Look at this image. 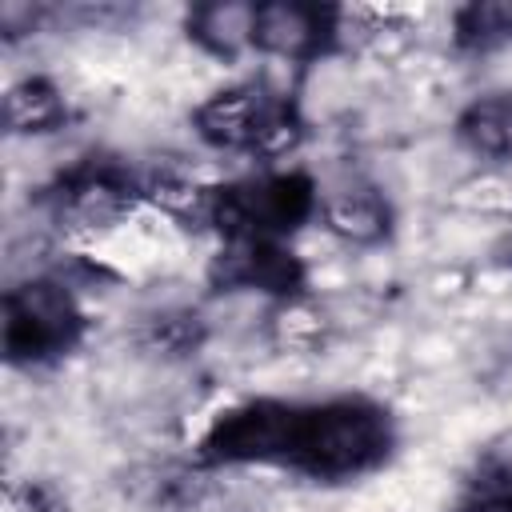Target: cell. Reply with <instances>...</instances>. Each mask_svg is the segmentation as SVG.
I'll return each instance as SVG.
<instances>
[{
	"instance_id": "obj_1",
	"label": "cell",
	"mask_w": 512,
	"mask_h": 512,
	"mask_svg": "<svg viewBox=\"0 0 512 512\" xmlns=\"http://www.w3.org/2000/svg\"><path fill=\"white\" fill-rule=\"evenodd\" d=\"M388 400L344 388L328 396H244L208 416L188 460L204 472L272 468L316 488H348L384 472L400 452Z\"/></svg>"
},
{
	"instance_id": "obj_2",
	"label": "cell",
	"mask_w": 512,
	"mask_h": 512,
	"mask_svg": "<svg viewBox=\"0 0 512 512\" xmlns=\"http://www.w3.org/2000/svg\"><path fill=\"white\" fill-rule=\"evenodd\" d=\"M152 204L168 208L196 232H212L216 244H292L312 220H320L324 188L304 168H256L220 184L160 176Z\"/></svg>"
},
{
	"instance_id": "obj_3",
	"label": "cell",
	"mask_w": 512,
	"mask_h": 512,
	"mask_svg": "<svg viewBox=\"0 0 512 512\" xmlns=\"http://www.w3.org/2000/svg\"><path fill=\"white\" fill-rule=\"evenodd\" d=\"M188 120L204 148L252 160L256 168H276L308 140L300 96L272 80H240L216 88L192 108Z\"/></svg>"
},
{
	"instance_id": "obj_4",
	"label": "cell",
	"mask_w": 512,
	"mask_h": 512,
	"mask_svg": "<svg viewBox=\"0 0 512 512\" xmlns=\"http://www.w3.org/2000/svg\"><path fill=\"white\" fill-rule=\"evenodd\" d=\"M92 332L80 288L64 272H32L4 288L0 352L16 372H48L76 356Z\"/></svg>"
},
{
	"instance_id": "obj_5",
	"label": "cell",
	"mask_w": 512,
	"mask_h": 512,
	"mask_svg": "<svg viewBox=\"0 0 512 512\" xmlns=\"http://www.w3.org/2000/svg\"><path fill=\"white\" fill-rule=\"evenodd\" d=\"M156 188V172H140L128 156L96 148L52 172V180L36 188V204L64 228H108L132 208L152 204Z\"/></svg>"
},
{
	"instance_id": "obj_6",
	"label": "cell",
	"mask_w": 512,
	"mask_h": 512,
	"mask_svg": "<svg viewBox=\"0 0 512 512\" xmlns=\"http://www.w3.org/2000/svg\"><path fill=\"white\" fill-rule=\"evenodd\" d=\"M352 28H356V12L340 4L268 0V4H252L248 48L256 56H272L292 68H312L348 52Z\"/></svg>"
},
{
	"instance_id": "obj_7",
	"label": "cell",
	"mask_w": 512,
	"mask_h": 512,
	"mask_svg": "<svg viewBox=\"0 0 512 512\" xmlns=\"http://www.w3.org/2000/svg\"><path fill=\"white\" fill-rule=\"evenodd\" d=\"M204 280L212 292L236 296H264L292 304L308 292V264L292 244H272V240H248V244H216L208 256Z\"/></svg>"
},
{
	"instance_id": "obj_8",
	"label": "cell",
	"mask_w": 512,
	"mask_h": 512,
	"mask_svg": "<svg viewBox=\"0 0 512 512\" xmlns=\"http://www.w3.org/2000/svg\"><path fill=\"white\" fill-rule=\"evenodd\" d=\"M456 144L488 164H512V88L472 96L452 120Z\"/></svg>"
},
{
	"instance_id": "obj_9",
	"label": "cell",
	"mask_w": 512,
	"mask_h": 512,
	"mask_svg": "<svg viewBox=\"0 0 512 512\" xmlns=\"http://www.w3.org/2000/svg\"><path fill=\"white\" fill-rule=\"evenodd\" d=\"M320 224L348 244H380V240H388L396 216H392V204L380 188L352 184L340 192H324Z\"/></svg>"
},
{
	"instance_id": "obj_10",
	"label": "cell",
	"mask_w": 512,
	"mask_h": 512,
	"mask_svg": "<svg viewBox=\"0 0 512 512\" xmlns=\"http://www.w3.org/2000/svg\"><path fill=\"white\" fill-rule=\"evenodd\" d=\"M184 36L192 48H200L204 56L220 60V64H236L240 56H248V32H252V4L240 0H216V4H192L184 8L180 20Z\"/></svg>"
},
{
	"instance_id": "obj_11",
	"label": "cell",
	"mask_w": 512,
	"mask_h": 512,
	"mask_svg": "<svg viewBox=\"0 0 512 512\" xmlns=\"http://www.w3.org/2000/svg\"><path fill=\"white\" fill-rule=\"evenodd\" d=\"M72 120V104L60 84L48 76H20L4 92V128L8 136H48Z\"/></svg>"
},
{
	"instance_id": "obj_12",
	"label": "cell",
	"mask_w": 512,
	"mask_h": 512,
	"mask_svg": "<svg viewBox=\"0 0 512 512\" xmlns=\"http://www.w3.org/2000/svg\"><path fill=\"white\" fill-rule=\"evenodd\" d=\"M452 512H512V444L480 448L456 480Z\"/></svg>"
},
{
	"instance_id": "obj_13",
	"label": "cell",
	"mask_w": 512,
	"mask_h": 512,
	"mask_svg": "<svg viewBox=\"0 0 512 512\" xmlns=\"http://www.w3.org/2000/svg\"><path fill=\"white\" fill-rule=\"evenodd\" d=\"M448 44L456 56H496L512 48V0H468L448 16Z\"/></svg>"
},
{
	"instance_id": "obj_14",
	"label": "cell",
	"mask_w": 512,
	"mask_h": 512,
	"mask_svg": "<svg viewBox=\"0 0 512 512\" xmlns=\"http://www.w3.org/2000/svg\"><path fill=\"white\" fill-rule=\"evenodd\" d=\"M16 512H68V504H64V496L52 484L28 480L24 492L16 496Z\"/></svg>"
},
{
	"instance_id": "obj_15",
	"label": "cell",
	"mask_w": 512,
	"mask_h": 512,
	"mask_svg": "<svg viewBox=\"0 0 512 512\" xmlns=\"http://www.w3.org/2000/svg\"><path fill=\"white\" fill-rule=\"evenodd\" d=\"M504 264H512V232H508V240H504Z\"/></svg>"
}]
</instances>
